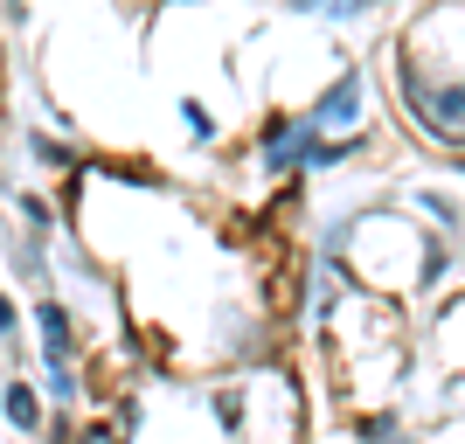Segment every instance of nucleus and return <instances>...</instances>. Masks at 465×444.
<instances>
[{
	"label": "nucleus",
	"instance_id": "1",
	"mask_svg": "<svg viewBox=\"0 0 465 444\" xmlns=\"http://www.w3.org/2000/svg\"><path fill=\"white\" fill-rule=\"evenodd\" d=\"M403 104H410V118H417L430 139L465 146V77L430 84V77H417V70H403Z\"/></svg>",
	"mask_w": 465,
	"mask_h": 444
},
{
	"label": "nucleus",
	"instance_id": "2",
	"mask_svg": "<svg viewBox=\"0 0 465 444\" xmlns=\"http://www.w3.org/2000/svg\"><path fill=\"white\" fill-rule=\"evenodd\" d=\"M354 97H361V84H354V77H341V91H333L327 104H320V112L306 118V125H312V133H341V125H354Z\"/></svg>",
	"mask_w": 465,
	"mask_h": 444
},
{
	"label": "nucleus",
	"instance_id": "3",
	"mask_svg": "<svg viewBox=\"0 0 465 444\" xmlns=\"http://www.w3.org/2000/svg\"><path fill=\"white\" fill-rule=\"evenodd\" d=\"M7 417H15L21 430H35V424H42V403H35V389H28V382L7 389Z\"/></svg>",
	"mask_w": 465,
	"mask_h": 444
},
{
	"label": "nucleus",
	"instance_id": "4",
	"mask_svg": "<svg viewBox=\"0 0 465 444\" xmlns=\"http://www.w3.org/2000/svg\"><path fill=\"white\" fill-rule=\"evenodd\" d=\"M42 340H49V354L63 361V348H70V320H63L56 306H42Z\"/></svg>",
	"mask_w": 465,
	"mask_h": 444
},
{
	"label": "nucleus",
	"instance_id": "5",
	"mask_svg": "<svg viewBox=\"0 0 465 444\" xmlns=\"http://www.w3.org/2000/svg\"><path fill=\"white\" fill-rule=\"evenodd\" d=\"M299 7H320V15H354L361 0H299Z\"/></svg>",
	"mask_w": 465,
	"mask_h": 444
}]
</instances>
